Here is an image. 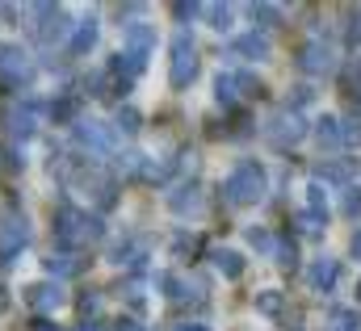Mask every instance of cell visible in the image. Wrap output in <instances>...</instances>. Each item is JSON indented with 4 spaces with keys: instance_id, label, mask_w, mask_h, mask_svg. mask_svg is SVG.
<instances>
[{
    "instance_id": "6da1fadb",
    "label": "cell",
    "mask_w": 361,
    "mask_h": 331,
    "mask_svg": "<svg viewBox=\"0 0 361 331\" xmlns=\"http://www.w3.org/2000/svg\"><path fill=\"white\" fill-rule=\"evenodd\" d=\"M97 239H101V218L76 210L72 201H59V210H55V248L76 251L85 244H97Z\"/></svg>"
},
{
    "instance_id": "7a4b0ae2",
    "label": "cell",
    "mask_w": 361,
    "mask_h": 331,
    "mask_svg": "<svg viewBox=\"0 0 361 331\" xmlns=\"http://www.w3.org/2000/svg\"><path fill=\"white\" fill-rule=\"evenodd\" d=\"M265 189H269V176H265V168L257 164V160L235 164V172L223 180V197H227V206H257V201L265 197Z\"/></svg>"
},
{
    "instance_id": "3957f363",
    "label": "cell",
    "mask_w": 361,
    "mask_h": 331,
    "mask_svg": "<svg viewBox=\"0 0 361 331\" xmlns=\"http://www.w3.org/2000/svg\"><path fill=\"white\" fill-rule=\"evenodd\" d=\"M197 76V46H193V38H189V30H180L177 38H173V63H169V80L173 88H189Z\"/></svg>"
},
{
    "instance_id": "277c9868",
    "label": "cell",
    "mask_w": 361,
    "mask_h": 331,
    "mask_svg": "<svg viewBox=\"0 0 361 331\" xmlns=\"http://www.w3.org/2000/svg\"><path fill=\"white\" fill-rule=\"evenodd\" d=\"M25 84H30V63H25L21 46L0 42V88L4 92H21Z\"/></svg>"
},
{
    "instance_id": "5b68a950",
    "label": "cell",
    "mask_w": 361,
    "mask_h": 331,
    "mask_svg": "<svg viewBox=\"0 0 361 331\" xmlns=\"http://www.w3.org/2000/svg\"><path fill=\"white\" fill-rule=\"evenodd\" d=\"M302 135H307V122H302V113H294V109H281V113L273 118L269 126H265V139H269L277 151L294 147V143H298Z\"/></svg>"
},
{
    "instance_id": "8992f818",
    "label": "cell",
    "mask_w": 361,
    "mask_h": 331,
    "mask_svg": "<svg viewBox=\"0 0 361 331\" xmlns=\"http://www.w3.org/2000/svg\"><path fill=\"white\" fill-rule=\"evenodd\" d=\"M122 38H126V59H130V68L143 72V68H147V55H152V46H156V25H147V21H130Z\"/></svg>"
},
{
    "instance_id": "52a82bcc",
    "label": "cell",
    "mask_w": 361,
    "mask_h": 331,
    "mask_svg": "<svg viewBox=\"0 0 361 331\" xmlns=\"http://www.w3.org/2000/svg\"><path fill=\"white\" fill-rule=\"evenodd\" d=\"M298 68H302L307 76H324V72H332V68H336V59H332V46H328L324 38H311V42H302V46H298Z\"/></svg>"
},
{
    "instance_id": "ba28073f",
    "label": "cell",
    "mask_w": 361,
    "mask_h": 331,
    "mask_svg": "<svg viewBox=\"0 0 361 331\" xmlns=\"http://www.w3.org/2000/svg\"><path fill=\"white\" fill-rule=\"evenodd\" d=\"M30 244V231H25V218H4L0 223V264H8L17 251Z\"/></svg>"
},
{
    "instance_id": "9c48e42d",
    "label": "cell",
    "mask_w": 361,
    "mask_h": 331,
    "mask_svg": "<svg viewBox=\"0 0 361 331\" xmlns=\"http://www.w3.org/2000/svg\"><path fill=\"white\" fill-rule=\"evenodd\" d=\"M76 139H80L89 151H97V156H109V151H114V143H118V139H114V130H109L105 122H80V126H76Z\"/></svg>"
},
{
    "instance_id": "30bf717a",
    "label": "cell",
    "mask_w": 361,
    "mask_h": 331,
    "mask_svg": "<svg viewBox=\"0 0 361 331\" xmlns=\"http://www.w3.org/2000/svg\"><path fill=\"white\" fill-rule=\"evenodd\" d=\"M231 55L235 59H269V38L265 34H257V30H248V34H240V38H231Z\"/></svg>"
},
{
    "instance_id": "8fae6325",
    "label": "cell",
    "mask_w": 361,
    "mask_h": 331,
    "mask_svg": "<svg viewBox=\"0 0 361 331\" xmlns=\"http://www.w3.org/2000/svg\"><path fill=\"white\" fill-rule=\"evenodd\" d=\"M34 118H38V105H34V101H21V105L4 118V126H8V135H13V139H21V143H25V139L34 135Z\"/></svg>"
},
{
    "instance_id": "7c38bea8",
    "label": "cell",
    "mask_w": 361,
    "mask_h": 331,
    "mask_svg": "<svg viewBox=\"0 0 361 331\" xmlns=\"http://www.w3.org/2000/svg\"><path fill=\"white\" fill-rule=\"evenodd\" d=\"M336 277H341V264H336L332 256H319V260L307 268V281H311L315 294H328V289L336 285Z\"/></svg>"
},
{
    "instance_id": "4fadbf2b",
    "label": "cell",
    "mask_w": 361,
    "mask_h": 331,
    "mask_svg": "<svg viewBox=\"0 0 361 331\" xmlns=\"http://www.w3.org/2000/svg\"><path fill=\"white\" fill-rule=\"evenodd\" d=\"M25 302H30L38 315H47V311H55V306L63 302V289L51 285V281H42V285H30V289H25Z\"/></svg>"
},
{
    "instance_id": "5bb4252c",
    "label": "cell",
    "mask_w": 361,
    "mask_h": 331,
    "mask_svg": "<svg viewBox=\"0 0 361 331\" xmlns=\"http://www.w3.org/2000/svg\"><path fill=\"white\" fill-rule=\"evenodd\" d=\"M169 206L177 210L180 218H185V214H197V210H202V185H193V180H189V185H177V189L169 193Z\"/></svg>"
},
{
    "instance_id": "9a60e30c",
    "label": "cell",
    "mask_w": 361,
    "mask_h": 331,
    "mask_svg": "<svg viewBox=\"0 0 361 331\" xmlns=\"http://www.w3.org/2000/svg\"><path fill=\"white\" fill-rule=\"evenodd\" d=\"M97 34H101V30H97V17L80 21L76 34H72V42H68V55H72V59H85L92 46H97Z\"/></svg>"
},
{
    "instance_id": "2e32d148",
    "label": "cell",
    "mask_w": 361,
    "mask_h": 331,
    "mask_svg": "<svg viewBox=\"0 0 361 331\" xmlns=\"http://www.w3.org/2000/svg\"><path fill=\"white\" fill-rule=\"evenodd\" d=\"M210 260H214V268H219L223 277H240V273H244V256H240V251L219 248V251H210Z\"/></svg>"
},
{
    "instance_id": "e0dca14e",
    "label": "cell",
    "mask_w": 361,
    "mask_h": 331,
    "mask_svg": "<svg viewBox=\"0 0 361 331\" xmlns=\"http://www.w3.org/2000/svg\"><path fill=\"white\" fill-rule=\"evenodd\" d=\"M76 109H80V96H76V92H63L59 101H51V118H55V122H72Z\"/></svg>"
},
{
    "instance_id": "ac0fdd59",
    "label": "cell",
    "mask_w": 361,
    "mask_h": 331,
    "mask_svg": "<svg viewBox=\"0 0 361 331\" xmlns=\"http://www.w3.org/2000/svg\"><path fill=\"white\" fill-rule=\"evenodd\" d=\"M315 139H319V147H341V122L336 118H319L315 122Z\"/></svg>"
},
{
    "instance_id": "d6986e66",
    "label": "cell",
    "mask_w": 361,
    "mask_h": 331,
    "mask_svg": "<svg viewBox=\"0 0 361 331\" xmlns=\"http://www.w3.org/2000/svg\"><path fill=\"white\" fill-rule=\"evenodd\" d=\"M214 96H219V105H223V109H231V105H235V96H240V92H235V76H231V72H219V80H214Z\"/></svg>"
},
{
    "instance_id": "ffe728a7",
    "label": "cell",
    "mask_w": 361,
    "mask_h": 331,
    "mask_svg": "<svg viewBox=\"0 0 361 331\" xmlns=\"http://www.w3.org/2000/svg\"><path fill=\"white\" fill-rule=\"evenodd\" d=\"M248 13H252V21H257V25H265V30H273V25H281V21H286V13H281L277 4H252Z\"/></svg>"
},
{
    "instance_id": "44dd1931",
    "label": "cell",
    "mask_w": 361,
    "mask_h": 331,
    "mask_svg": "<svg viewBox=\"0 0 361 331\" xmlns=\"http://www.w3.org/2000/svg\"><path fill=\"white\" fill-rule=\"evenodd\" d=\"M202 13L210 17L214 30H227V25H231V8H227V4H202Z\"/></svg>"
},
{
    "instance_id": "7402d4cb",
    "label": "cell",
    "mask_w": 361,
    "mask_h": 331,
    "mask_svg": "<svg viewBox=\"0 0 361 331\" xmlns=\"http://www.w3.org/2000/svg\"><path fill=\"white\" fill-rule=\"evenodd\" d=\"M311 197H307V206H311V214H324L328 218V193H324V185L319 180H311V189H307Z\"/></svg>"
},
{
    "instance_id": "603a6c76",
    "label": "cell",
    "mask_w": 361,
    "mask_h": 331,
    "mask_svg": "<svg viewBox=\"0 0 361 331\" xmlns=\"http://www.w3.org/2000/svg\"><path fill=\"white\" fill-rule=\"evenodd\" d=\"M298 227H302V235H324L328 218H324V214H311V210H302V214H298Z\"/></svg>"
},
{
    "instance_id": "cb8c5ba5",
    "label": "cell",
    "mask_w": 361,
    "mask_h": 331,
    "mask_svg": "<svg viewBox=\"0 0 361 331\" xmlns=\"http://www.w3.org/2000/svg\"><path fill=\"white\" fill-rule=\"evenodd\" d=\"M257 311H261V315H281V294H277V289L257 294Z\"/></svg>"
},
{
    "instance_id": "d4e9b609",
    "label": "cell",
    "mask_w": 361,
    "mask_h": 331,
    "mask_svg": "<svg viewBox=\"0 0 361 331\" xmlns=\"http://www.w3.org/2000/svg\"><path fill=\"white\" fill-rule=\"evenodd\" d=\"M315 176H319V180H332V185H345V180H349V164H319Z\"/></svg>"
},
{
    "instance_id": "484cf974",
    "label": "cell",
    "mask_w": 361,
    "mask_h": 331,
    "mask_svg": "<svg viewBox=\"0 0 361 331\" xmlns=\"http://www.w3.org/2000/svg\"><path fill=\"white\" fill-rule=\"evenodd\" d=\"M248 244L257 251H265V256H273V235L265 231V227H248Z\"/></svg>"
},
{
    "instance_id": "4316f807",
    "label": "cell",
    "mask_w": 361,
    "mask_h": 331,
    "mask_svg": "<svg viewBox=\"0 0 361 331\" xmlns=\"http://www.w3.org/2000/svg\"><path fill=\"white\" fill-rule=\"evenodd\" d=\"M273 256L281 268H294V239H273Z\"/></svg>"
},
{
    "instance_id": "83f0119b",
    "label": "cell",
    "mask_w": 361,
    "mask_h": 331,
    "mask_svg": "<svg viewBox=\"0 0 361 331\" xmlns=\"http://www.w3.org/2000/svg\"><path fill=\"white\" fill-rule=\"evenodd\" d=\"M76 268H80V264H76L72 256H51V260H47V273H59V277H68V273H76Z\"/></svg>"
},
{
    "instance_id": "f1b7e54d",
    "label": "cell",
    "mask_w": 361,
    "mask_h": 331,
    "mask_svg": "<svg viewBox=\"0 0 361 331\" xmlns=\"http://www.w3.org/2000/svg\"><path fill=\"white\" fill-rule=\"evenodd\" d=\"M118 130H126V135H135V130H139V113H135L130 105H122V109H118Z\"/></svg>"
},
{
    "instance_id": "f546056e",
    "label": "cell",
    "mask_w": 361,
    "mask_h": 331,
    "mask_svg": "<svg viewBox=\"0 0 361 331\" xmlns=\"http://www.w3.org/2000/svg\"><path fill=\"white\" fill-rule=\"evenodd\" d=\"M345 38H349V46H357L361 42V8L349 13V30H345Z\"/></svg>"
},
{
    "instance_id": "4dcf8cb0",
    "label": "cell",
    "mask_w": 361,
    "mask_h": 331,
    "mask_svg": "<svg viewBox=\"0 0 361 331\" xmlns=\"http://www.w3.org/2000/svg\"><path fill=\"white\" fill-rule=\"evenodd\" d=\"M345 214H349V218L361 214V189H345Z\"/></svg>"
},
{
    "instance_id": "1f68e13d",
    "label": "cell",
    "mask_w": 361,
    "mask_h": 331,
    "mask_svg": "<svg viewBox=\"0 0 361 331\" xmlns=\"http://www.w3.org/2000/svg\"><path fill=\"white\" fill-rule=\"evenodd\" d=\"M173 13H177L180 21H185V17H193V13H202V4H173Z\"/></svg>"
},
{
    "instance_id": "d6a6232c",
    "label": "cell",
    "mask_w": 361,
    "mask_h": 331,
    "mask_svg": "<svg viewBox=\"0 0 361 331\" xmlns=\"http://www.w3.org/2000/svg\"><path fill=\"white\" fill-rule=\"evenodd\" d=\"M349 80L357 84V92H361V59H357V63H353V72H349Z\"/></svg>"
},
{
    "instance_id": "836d02e7",
    "label": "cell",
    "mask_w": 361,
    "mask_h": 331,
    "mask_svg": "<svg viewBox=\"0 0 361 331\" xmlns=\"http://www.w3.org/2000/svg\"><path fill=\"white\" fill-rule=\"evenodd\" d=\"M118 331H147V327H139V323H130V319H122V323H118Z\"/></svg>"
},
{
    "instance_id": "e575fe53",
    "label": "cell",
    "mask_w": 361,
    "mask_h": 331,
    "mask_svg": "<svg viewBox=\"0 0 361 331\" xmlns=\"http://www.w3.org/2000/svg\"><path fill=\"white\" fill-rule=\"evenodd\" d=\"M349 251H353V256H357V260H361V231H357V235H353V244H349Z\"/></svg>"
},
{
    "instance_id": "d590c367",
    "label": "cell",
    "mask_w": 361,
    "mask_h": 331,
    "mask_svg": "<svg viewBox=\"0 0 361 331\" xmlns=\"http://www.w3.org/2000/svg\"><path fill=\"white\" fill-rule=\"evenodd\" d=\"M34 331H55V327H51V319H38V323H34Z\"/></svg>"
},
{
    "instance_id": "8d00e7d4",
    "label": "cell",
    "mask_w": 361,
    "mask_h": 331,
    "mask_svg": "<svg viewBox=\"0 0 361 331\" xmlns=\"http://www.w3.org/2000/svg\"><path fill=\"white\" fill-rule=\"evenodd\" d=\"M180 331H206V327H197V323H185V327H180Z\"/></svg>"
},
{
    "instance_id": "74e56055",
    "label": "cell",
    "mask_w": 361,
    "mask_h": 331,
    "mask_svg": "<svg viewBox=\"0 0 361 331\" xmlns=\"http://www.w3.org/2000/svg\"><path fill=\"white\" fill-rule=\"evenodd\" d=\"M80 331H101V327H97V323H85V327H80Z\"/></svg>"
},
{
    "instance_id": "f35d334b",
    "label": "cell",
    "mask_w": 361,
    "mask_h": 331,
    "mask_svg": "<svg viewBox=\"0 0 361 331\" xmlns=\"http://www.w3.org/2000/svg\"><path fill=\"white\" fill-rule=\"evenodd\" d=\"M357 302H361V285H357Z\"/></svg>"
}]
</instances>
